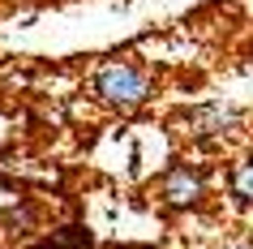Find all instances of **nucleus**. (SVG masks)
I'll return each mask as SVG.
<instances>
[{
  "label": "nucleus",
  "instance_id": "1",
  "mask_svg": "<svg viewBox=\"0 0 253 249\" xmlns=\"http://www.w3.org/2000/svg\"><path fill=\"white\" fill-rule=\"evenodd\" d=\"M94 95L112 107H137L150 99V69L133 60H112L94 73Z\"/></svg>",
  "mask_w": 253,
  "mask_h": 249
},
{
  "label": "nucleus",
  "instance_id": "2",
  "mask_svg": "<svg viewBox=\"0 0 253 249\" xmlns=\"http://www.w3.org/2000/svg\"><path fill=\"white\" fill-rule=\"evenodd\" d=\"M202 189H206V176H202L198 168H189V163H176V168L159 181V198L168 206H193L202 198Z\"/></svg>",
  "mask_w": 253,
  "mask_h": 249
},
{
  "label": "nucleus",
  "instance_id": "3",
  "mask_svg": "<svg viewBox=\"0 0 253 249\" xmlns=\"http://www.w3.org/2000/svg\"><path fill=\"white\" fill-rule=\"evenodd\" d=\"M236 125H240V112L236 107H223V103H206V107L189 112V133L193 138H219V133L236 129Z\"/></svg>",
  "mask_w": 253,
  "mask_h": 249
},
{
  "label": "nucleus",
  "instance_id": "4",
  "mask_svg": "<svg viewBox=\"0 0 253 249\" xmlns=\"http://www.w3.org/2000/svg\"><path fill=\"white\" fill-rule=\"evenodd\" d=\"M232 189H236V198L253 202V159H249V163H240V168L232 172Z\"/></svg>",
  "mask_w": 253,
  "mask_h": 249
},
{
  "label": "nucleus",
  "instance_id": "6",
  "mask_svg": "<svg viewBox=\"0 0 253 249\" xmlns=\"http://www.w3.org/2000/svg\"><path fill=\"white\" fill-rule=\"evenodd\" d=\"M223 249H253V241H232V245H223Z\"/></svg>",
  "mask_w": 253,
  "mask_h": 249
},
{
  "label": "nucleus",
  "instance_id": "5",
  "mask_svg": "<svg viewBox=\"0 0 253 249\" xmlns=\"http://www.w3.org/2000/svg\"><path fill=\"white\" fill-rule=\"evenodd\" d=\"M0 223H4V228H17V236H22V232H30V223H35V210H30V206L4 210V215H0Z\"/></svg>",
  "mask_w": 253,
  "mask_h": 249
}]
</instances>
